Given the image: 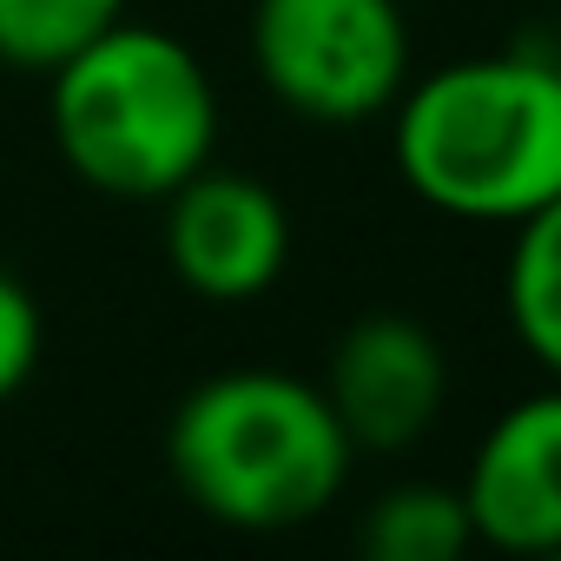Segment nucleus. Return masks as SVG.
<instances>
[{"label": "nucleus", "instance_id": "obj_1", "mask_svg": "<svg viewBox=\"0 0 561 561\" xmlns=\"http://www.w3.org/2000/svg\"><path fill=\"white\" fill-rule=\"evenodd\" d=\"M403 185L462 225H522L561 198V67L548 47L469 54L397 93Z\"/></svg>", "mask_w": 561, "mask_h": 561}, {"label": "nucleus", "instance_id": "obj_2", "mask_svg": "<svg viewBox=\"0 0 561 561\" xmlns=\"http://www.w3.org/2000/svg\"><path fill=\"white\" fill-rule=\"evenodd\" d=\"M351 436L331 397L291 370H218L165 423L179 495L218 528L277 535L318 522L351 482Z\"/></svg>", "mask_w": 561, "mask_h": 561}, {"label": "nucleus", "instance_id": "obj_3", "mask_svg": "<svg viewBox=\"0 0 561 561\" xmlns=\"http://www.w3.org/2000/svg\"><path fill=\"white\" fill-rule=\"evenodd\" d=\"M47 126L67 172L106 198H165L218 146V93L198 54L119 21L54 67Z\"/></svg>", "mask_w": 561, "mask_h": 561}, {"label": "nucleus", "instance_id": "obj_4", "mask_svg": "<svg viewBox=\"0 0 561 561\" xmlns=\"http://www.w3.org/2000/svg\"><path fill=\"white\" fill-rule=\"evenodd\" d=\"M251 67L311 126H364L410 87V21L397 0H257Z\"/></svg>", "mask_w": 561, "mask_h": 561}, {"label": "nucleus", "instance_id": "obj_5", "mask_svg": "<svg viewBox=\"0 0 561 561\" xmlns=\"http://www.w3.org/2000/svg\"><path fill=\"white\" fill-rule=\"evenodd\" d=\"M165 205V264L205 305H251L291 264V211L251 172L198 165Z\"/></svg>", "mask_w": 561, "mask_h": 561}, {"label": "nucleus", "instance_id": "obj_6", "mask_svg": "<svg viewBox=\"0 0 561 561\" xmlns=\"http://www.w3.org/2000/svg\"><path fill=\"white\" fill-rule=\"evenodd\" d=\"M318 390L331 397L351 449L403 456L410 443H423L436 430V416L449 403V357L430 324H416L403 311H370L337 337Z\"/></svg>", "mask_w": 561, "mask_h": 561}, {"label": "nucleus", "instance_id": "obj_7", "mask_svg": "<svg viewBox=\"0 0 561 561\" xmlns=\"http://www.w3.org/2000/svg\"><path fill=\"white\" fill-rule=\"evenodd\" d=\"M456 489L482 548L561 554V383L508 403L482 430Z\"/></svg>", "mask_w": 561, "mask_h": 561}, {"label": "nucleus", "instance_id": "obj_8", "mask_svg": "<svg viewBox=\"0 0 561 561\" xmlns=\"http://www.w3.org/2000/svg\"><path fill=\"white\" fill-rule=\"evenodd\" d=\"M502 311L515 344L561 383V198H548L535 218L515 225L502 264Z\"/></svg>", "mask_w": 561, "mask_h": 561}, {"label": "nucleus", "instance_id": "obj_9", "mask_svg": "<svg viewBox=\"0 0 561 561\" xmlns=\"http://www.w3.org/2000/svg\"><path fill=\"white\" fill-rule=\"evenodd\" d=\"M370 561H456L476 548L462 489L449 482H397L370 502L364 528H357Z\"/></svg>", "mask_w": 561, "mask_h": 561}, {"label": "nucleus", "instance_id": "obj_10", "mask_svg": "<svg viewBox=\"0 0 561 561\" xmlns=\"http://www.w3.org/2000/svg\"><path fill=\"white\" fill-rule=\"evenodd\" d=\"M119 21L126 0H0V60L21 73H54Z\"/></svg>", "mask_w": 561, "mask_h": 561}, {"label": "nucleus", "instance_id": "obj_11", "mask_svg": "<svg viewBox=\"0 0 561 561\" xmlns=\"http://www.w3.org/2000/svg\"><path fill=\"white\" fill-rule=\"evenodd\" d=\"M34 370H41V305L14 271L0 264V403L14 390H27Z\"/></svg>", "mask_w": 561, "mask_h": 561}, {"label": "nucleus", "instance_id": "obj_12", "mask_svg": "<svg viewBox=\"0 0 561 561\" xmlns=\"http://www.w3.org/2000/svg\"><path fill=\"white\" fill-rule=\"evenodd\" d=\"M548 60H554V67H561V34H554V41H548Z\"/></svg>", "mask_w": 561, "mask_h": 561}]
</instances>
